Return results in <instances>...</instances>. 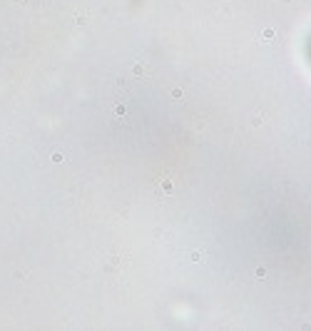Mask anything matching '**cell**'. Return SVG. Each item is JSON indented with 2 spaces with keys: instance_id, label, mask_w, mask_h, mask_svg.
<instances>
[{
  "instance_id": "cell-1",
  "label": "cell",
  "mask_w": 311,
  "mask_h": 331,
  "mask_svg": "<svg viewBox=\"0 0 311 331\" xmlns=\"http://www.w3.org/2000/svg\"><path fill=\"white\" fill-rule=\"evenodd\" d=\"M154 192H157L159 197H169V194L174 192L172 179H169V177H159V179H157V184H154Z\"/></svg>"
},
{
  "instance_id": "cell-2",
  "label": "cell",
  "mask_w": 311,
  "mask_h": 331,
  "mask_svg": "<svg viewBox=\"0 0 311 331\" xmlns=\"http://www.w3.org/2000/svg\"><path fill=\"white\" fill-rule=\"evenodd\" d=\"M135 75L137 77H147V75H150V70H147L144 65H135Z\"/></svg>"
},
{
  "instance_id": "cell-3",
  "label": "cell",
  "mask_w": 311,
  "mask_h": 331,
  "mask_svg": "<svg viewBox=\"0 0 311 331\" xmlns=\"http://www.w3.org/2000/svg\"><path fill=\"white\" fill-rule=\"evenodd\" d=\"M172 97H174V100H182V97H184V92H182L179 87H174V90H172Z\"/></svg>"
},
{
  "instance_id": "cell-4",
  "label": "cell",
  "mask_w": 311,
  "mask_h": 331,
  "mask_svg": "<svg viewBox=\"0 0 311 331\" xmlns=\"http://www.w3.org/2000/svg\"><path fill=\"white\" fill-rule=\"evenodd\" d=\"M264 276H266V269H264V266H259V269H256V279H264Z\"/></svg>"
},
{
  "instance_id": "cell-5",
  "label": "cell",
  "mask_w": 311,
  "mask_h": 331,
  "mask_svg": "<svg viewBox=\"0 0 311 331\" xmlns=\"http://www.w3.org/2000/svg\"><path fill=\"white\" fill-rule=\"evenodd\" d=\"M115 112H117V115H125V112H127V107H125V105H117V107H115Z\"/></svg>"
},
{
  "instance_id": "cell-6",
  "label": "cell",
  "mask_w": 311,
  "mask_h": 331,
  "mask_svg": "<svg viewBox=\"0 0 311 331\" xmlns=\"http://www.w3.org/2000/svg\"><path fill=\"white\" fill-rule=\"evenodd\" d=\"M62 159H65V157H62V154H60V152H55V154H52V162H57V164H60V162H62Z\"/></svg>"
},
{
  "instance_id": "cell-7",
  "label": "cell",
  "mask_w": 311,
  "mask_h": 331,
  "mask_svg": "<svg viewBox=\"0 0 311 331\" xmlns=\"http://www.w3.org/2000/svg\"><path fill=\"white\" fill-rule=\"evenodd\" d=\"M192 262H202V254H199V251H192Z\"/></svg>"
},
{
  "instance_id": "cell-8",
  "label": "cell",
  "mask_w": 311,
  "mask_h": 331,
  "mask_svg": "<svg viewBox=\"0 0 311 331\" xmlns=\"http://www.w3.org/2000/svg\"><path fill=\"white\" fill-rule=\"evenodd\" d=\"M18 3H20V5H25V3H30V0H18Z\"/></svg>"
}]
</instances>
